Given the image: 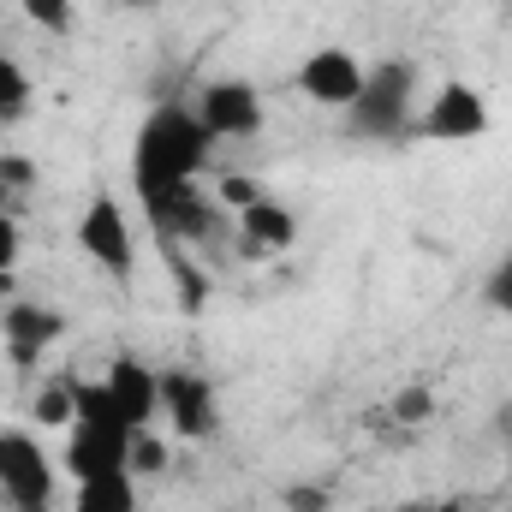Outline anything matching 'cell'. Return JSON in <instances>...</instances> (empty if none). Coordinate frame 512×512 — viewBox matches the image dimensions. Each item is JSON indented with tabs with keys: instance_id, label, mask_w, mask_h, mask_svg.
I'll use <instances>...</instances> for the list:
<instances>
[{
	"instance_id": "obj_1",
	"label": "cell",
	"mask_w": 512,
	"mask_h": 512,
	"mask_svg": "<svg viewBox=\"0 0 512 512\" xmlns=\"http://www.w3.org/2000/svg\"><path fill=\"white\" fill-rule=\"evenodd\" d=\"M209 149H215V137L203 131V120L191 108H179V102L155 108L131 137V191H137V203L149 209V203H167L179 191H197V173L209 167Z\"/></svg>"
},
{
	"instance_id": "obj_2",
	"label": "cell",
	"mask_w": 512,
	"mask_h": 512,
	"mask_svg": "<svg viewBox=\"0 0 512 512\" xmlns=\"http://www.w3.org/2000/svg\"><path fill=\"white\" fill-rule=\"evenodd\" d=\"M411 114H417V66L411 60H376L364 96L352 102V131L370 143H387L411 126Z\"/></svg>"
},
{
	"instance_id": "obj_3",
	"label": "cell",
	"mask_w": 512,
	"mask_h": 512,
	"mask_svg": "<svg viewBox=\"0 0 512 512\" xmlns=\"http://www.w3.org/2000/svg\"><path fill=\"white\" fill-rule=\"evenodd\" d=\"M0 495L12 512H54V459L30 429H0Z\"/></svg>"
},
{
	"instance_id": "obj_4",
	"label": "cell",
	"mask_w": 512,
	"mask_h": 512,
	"mask_svg": "<svg viewBox=\"0 0 512 512\" xmlns=\"http://www.w3.org/2000/svg\"><path fill=\"white\" fill-rule=\"evenodd\" d=\"M78 251L90 256L102 274L131 280V268H137V233H131V215L108 191L84 203V215H78Z\"/></svg>"
},
{
	"instance_id": "obj_5",
	"label": "cell",
	"mask_w": 512,
	"mask_h": 512,
	"mask_svg": "<svg viewBox=\"0 0 512 512\" xmlns=\"http://www.w3.org/2000/svg\"><path fill=\"white\" fill-rule=\"evenodd\" d=\"M191 114L203 120V131H209L215 143H245V137H256L262 120H268L251 78H209V84L197 90Z\"/></svg>"
},
{
	"instance_id": "obj_6",
	"label": "cell",
	"mask_w": 512,
	"mask_h": 512,
	"mask_svg": "<svg viewBox=\"0 0 512 512\" xmlns=\"http://www.w3.org/2000/svg\"><path fill=\"white\" fill-rule=\"evenodd\" d=\"M131 435L137 429L120 423V417H78L66 429V471H72V483L131 471Z\"/></svg>"
},
{
	"instance_id": "obj_7",
	"label": "cell",
	"mask_w": 512,
	"mask_h": 512,
	"mask_svg": "<svg viewBox=\"0 0 512 512\" xmlns=\"http://www.w3.org/2000/svg\"><path fill=\"white\" fill-rule=\"evenodd\" d=\"M489 126H495V114H489L483 90H471V84H441L417 108V131L435 137V143H471V137H483Z\"/></svg>"
},
{
	"instance_id": "obj_8",
	"label": "cell",
	"mask_w": 512,
	"mask_h": 512,
	"mask_svg": "<svg viewBox=\"0 0 512 512\" xmlns=\"http://www.w3.org/2000/svg\"><path fill=\"white\" fill-rule=\"evenodd\" d=\"M364 84H370V66L352 48H316L298 66V90L310 102H322V108H352L364 96Z\"/></svg>"
},
{
	"instance_id": "obj_9",
	"label": "cell",
	"mask_w": 512,
	"mask_h": 512,
	"mask_svg": "<svg viewBox=\"0 0 512 512\" xmlns=\"http://www.w3.org/2000/svg\"><path fill=\"white\" fill-rule=\"evenodd\" d=\"M161 417L185 441L215 435V382L197 370H161Z\"/></svg>"
},
{
	"instance_id": "obj_10",
	"label": "cell",
	"mask_w": 512,
	"mask_h": 512,
	"mask_svg": "<svg viewBox=\"0 0 512 512\" xmlns=\"http://www.w3.org/2000/svg\"><path fill=\"white\" fill-rule=\"evenodd\" d=\"M60 334H66V316H60V310H48V304H36V298L6 304V358H12L18 370L42 364V352H48Z\"/></svg>"
},
{
	"instance_id": "obj_11",
	"label": "cell",
	"mask_w": 512,
	"mask_h": 512,
	"mask_svg": "<svg viewBox=\"0 0 512 512\" xmlns=\"http://www.w3.org/2000/svg\"><path fill=\"white\" fill-rule=\"evenodd\" d=\"M102 387H108L114 411L126 417L131 429H149V423L161 417V376H155L149 364H137V358H114L108 376H102Z\"/></svg>"
},
{
	"instance_id": "obj_12",
	"label": "cell",
	"mask_w": 512,
	"mask_h": 512,
	"mask_svg": "<svg viewBox=\"0 0 512 512\" xmlns=\"http://www.w3.org/2000/svg\"><path fill=\"white\" fill-rule=\"evenodd\" d=\"M239 233H245V245H251L256 256L262 251H286V245L298 239V215H292L286 203H274V197L256 191L251 203L239 209Z\"/></svg>"
},
{
	"instance_id": "obj_13",
	"label": "cell",
	"mask_w": 512,
	"mask_h": 512,
	"mask_svg": "<svg viewBox=\"0 0 512 512\" xmlns=\"http://www.w3.org/2000/svg\"><path fill=\"white\" fill-rule=\"evenodd\" d=\"M72 512H137V477L114 471V477H84L72 489Z\"/></svg>"
},
{
	"instance_id": "obj_14",
	"label": "cell",
	"mask_w": 512,
	"mask_h": 512,
	"mask_svg": "<svg viewBox=\"0 0 512 512\" xmlns=\"http://www.w3.org/2000/svg\"><path fill=\"white\" fill-rule=\"evenodd\" d=\"M36 423H48V429H72L78 423V393H72V376L66 382H48L36 393Z\"/></svg>"
},
{
	"instance_id": "obj_15",
	"label": "cell",
	"mask_w": 512,
	"mask_h": 512,
	"mask_svg": "<svg viewBox=\"0 0 512 512\" xmlns=\"http://www.w3.org/2000/svg\"><path fill=\"white\" fill-rule=\"evenodd\" d=\"M18 12L48 36H72V24H78V0H18Z\"/></svg>"
},
{
	"instance_id": "obj_16",
	"label": "cell",
	"mask_w": 512,
	"mask_h": 512,
	"mask_svg": "<svg viewBox=\"0 0 512 512\" xmlns=\"http://www.w3.org/2000/svg\"><path fill=\"white\" fill-rule=\"evenodd\" d=\"M30 108V78H24V66L0 48V120H18Z\"/></svg>"
},
{
	"instance_id": "obj_17",
	"label": "cell",
	"mask_w": 512,
	"mask_h": 512,
	"mask_svg": "<svg viewBox=\"0 0 512 512\" xmlns=\"http://www.w3.org/2000/svg\"><path fill=\"white\" fill-rule=\"evenodd\" d=\"M149 471H167V447L149 429H137L131 435V477H149Z\"/></svg>"
},
{
	"instance_id": "obj_18",
	"label": "cell",
	"mask_w": 512,
	"mask_h": 512,
	"mask_svg": "<svg viewBox=\"0 0 512 512\" xmlns=\"http://www.w3.org/2000/svg\"><path fill=\"white\" fill-rule=\"evenodd\" d=\"M483 292H489V304H495L501 316H512V251L495 262V274H489V286H483Z\"/></svg>"
},
{
	"instance_id": "obj_19",
	"label": "cell",
	"mask_w": 512,
	"mask_h": 512,
	"mask_svg": "<svg viewBox=\"0 0 512 512\" xmlns=\"http://www.w3.org/2000/svg\"><path fill=\"white\" fill-rule=\"evenodd\" d=\"M429 411H435V399H429V387H405V393L393 399V417H399V423H423Z\"/></svg>"
},
{
	"instance_id": "obj_20",
	"label": "cell",
	"mask_w": 512,
	"mask_h": 512,
	"mask_svg": "<svg viewBox=\"0 0 512 512\" xmlns=\"http://www.w3.org/2000/svg\"><path fill=\"white\" fill-rule=\"evenodd\" d=\"M173 274H179V286H185V310H197V304L209 298V280L191 268V256H173Z\"/></svg>"
},
{
	"instance_id": "obj_21",
	"label": "cell",
	"mask_w": 512,
	"mask_h": 512,
	"mask_svg": "<svg viewBox=\"0 0 512 512\" xmlns=\"http://www.w3.org/2000/svg\"><path fill=\"white\" fill-rule=\"evenodd\" d=\"M18 251H24V233H18V221L0 209V274H12V268H18Z\"/></svg>"
},
{
	"instance_id": "obj_22",
	"label": "cell",
	"mask_w": 512,
	"mask_h": 512,
	"mask_svg": "<svg viewBox=\"0 0 512 512\" xmlns=\"http://www.w3.org/2000/svg\"><path fill=\"white\" fill-rule=\"evenodd\" d=\"M0 185H6V191H30V185H36V167H30L24 155H0Z\"/></svg>"
},
{
	"instance_id": "obj_23",
	"label": "cell",
	"mask_w": 512,
	"mask_h": 512,
	"mask_svg": "<svg viewBox=\"0 0 512 512\" xmlns=\"http://www.w3.org/2000/svg\"><path fill=\"white\" fill-rule=\"evenodd\" d=\"M286 507L292 512H328V495L322 489H286Z\"/></svg>"
},
{
	"instance_id": "obj_24",
	"label": "cell",
	"mask_w": 512,
	"mask_h": 512,
	"mask_svg": "<svg viewBox=\"0 0 512 512\" xmlns=\"http://www.w3.org/2000/svg\"><path fill=\"white\" fill-rule=\"evenodd\" d=\"M114 6H131V12H143V6H155V0H114Z\"/></svg>"
},
{
	"instance_id": "obj_25",
	"label": "cell",
	"mask_w": 512,
	"mask_h": 512,
	"mask_svg": "<svg viewBox=\"0 0 512 512\" xmlns=\"http://www.w3.org/2000/svg\"><path fill=\"white\" fill-rule=\"evenodd\" d=\"M6 292H12V274H0V304H6Z\"/></svg>"
}]
</instances>
